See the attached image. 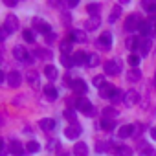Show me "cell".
<instances>
[{"label":"cell","mask_w":156,"mask_h":156,"mask_svg":"<svg viewBox=\"0 0 156 156\" xmlns=\"http://www.w3.org/2000/svg\"><path fill=\"white\" fill-rule=\"evenodd\" d=\"M98 46H99L103 51H108V50L112 48V35H110V31H103V33L99 35Z\"/></svg>","instance_id":"1"},{"label":"cell","mask_w":156,"mask_h":156,"mask_svg":"<svg viewBox=\"0 0 156 156\" xmlns=\"http://www.w3.org/2000/svg\"><path fill=\"white\" fill-rule=\"evenodd\" d=\"M75 108H77V110H81L83 114H90V112H92V103H90L88 99L81 98V99H77V101H75Z\"/></svg>","instance_id":"6"},{"label":"cell","mask_w":156,"mask_h":156,"mask_svg":"<svg viewBox=\"0 0 156 156\" xmlns=\"http://www.w3.org/2000/svg\"><path fill=\"white\" fill-rule=\"evenodd\" d=\"M141 6H143V9H147L149 13H156V4H152V2H141Z\"/></svg>","instance_id":"39"},{"label":"cell","mask_w":156,"mask_h":156,"mask_svg":"<svg viewBox=\"0 0 156 156\" xmlns=\"http://www.w3.org/2000/svg\"><path fill=\"white\" fill-rule=\"evenodd\" d=\"M72 90H73L75 94H85V92H87V83H85L83 79H75V81L72 83Z\"/></svg>","instance_id":"15"},{"label":"cell","mask_w":156,"mask_h":156,"mask_svg":"<svg viewBox=\"0 0 156 156\" xmlns=\"http://www.w3.org/2000/svg\"><path fill=\"white\" fill-rule=\"evenodd\" d=\"M22 83V77H20V72H9L8 73V85L11 87V88H17L19 85Z\"/></svg>","instance_id":"10"},{"label":"cell","mask_w":156,"mask_h":156,"mask_svg":"<svg viewBox=\"0 0 156 156\" xmlns=\"http://www.w3.org/2000/svg\"><path fill=\"white\" fill-rule=\"evenodd\" d=\"M6 6H17V0H4Z\"/></svg>","instance_id":"45"},{"label":"cell","mask_w":156,"mask_h":156,"mask_svg":"<svg viewBox=\"0 0 156 156\" xmlns=\"http://www.w3.org/2000/svg\"><path fill=\"white\" fill-rule=\"evenodd\" d=\"M103 118H110V119H114V118H118V110H114V108H105L103 110Z\"/></svg>","instance_id":"36"},{"label":"cell","mask_w":156,"mask_h":156,"mask_svg":"<svg viewBox=\"0 0 156 156\" xmlns=\"http://www.w3.org/2000/svg\"><path fill=\"white\" fill-rule=\"evenodd\" d=\"M64 118L66 119H73L75 118V112L73 110H64Z\"/></svg>","instance_id":"41"},{"label":"cell","mask_w":156,"mask_h":156,"mask_svg":"<svg viewBox=\"0 0 156 156\" xmlns=\"http://www.w3.org/2000/svg\"><path fill=\"white\" fill-rule=\"evenodd\" d=\"M127 61H129V64H130L132 68H136V66L140 64V55H136V53H130Z\"/></svg>","instance_id":"35"},{"label":"cell","mask_w":156,"mask_h":156,"mask_svg":"<svg viewBox=\"0 0 156 156\" xmlns=\"http://www.w3.org/2000/svg\"><path fill=\"white\" fill-rule=\"evenodd\" d=\"M8 33H13L15 30H19V19L15 15H8L6 20H4V26H2Z\"/></svg>","instance_id":"3"},{"label":"cell","mask_w":156,"mask_h":156,"mask_svg":"<svg viewBox=\"0 0 156 156\" xmlns=\"http://www.w3.org/2000/svg\"><path fill=\"white\" fill-rule=\"evenodd\" d=\"M140 156H156V151L152 147H145V149H141Z\"/></svg>","instance_id":"40"},{"label":"cell","mask_w":156,"mask_h":156,"mask_svg":"<svg viewBox=\"0 0 156 156\" xmlns=\"http://www.w3.org/2000/svg\"><path fill=\"white\" fill-rule=\"evenodd\" d=\"M154 31H156V26H154Z\"/></svg>","instance_id":"49"},{"label":"cell","mask_w":156,"mask_h":156,"mask_svg":"<svg viewBox=\"0 0 156 156\" xmlns=\"http://www.w3.org/2000/svg\"><path fill=\"white\" fill-rule=\"evenodd\" d=\"M35 55H37V57H41V59H50V57H51V51H50V50H42V48H41V50H35Z\"/></svg>","instance_id":"34"},{"label":"cell","mask_w":156,"mask_h":156,"mask_svg":"<svg viewBox=\"0 0 156 156\" xmlns=\"http://www.w3.org/2000/svg\"><path fill=\"white\" fill-rule=\"evenodd\" d=\"M151 44H152V42H151V39H149V37L141 39V41H140V46H138L140 53H141V55H147V53L151 51Z\"/></svg>","instance_id":"16"},{"label":"cell","mask_w":156,"mask_h":156,"mask_svg":"<svg viewBox=\"0 0 156 156\" xmlns=\"http://www.w3.org/2000/svg\"><path fill=\"white\" fill-rule=\"evenodd\" d=\"M59 48H61L62 55H68V51H72V41H62Z\"/></svg>","instance_id":"30"},{"label":"cell","mask_w":156,"mask_h":156,"mask_svg":"<svg viewBox=\"0 0 156 156\" xmlns=\"http://www.w3.org/2000/svg\"><path fill=\"white\" fill-rule=\"evenodd\" d=\"M0 147H2V149H0V156H6V154H8V147H6V141H2V143H0Z\"/></svg>","instance_id":"42"},{"label":"cell","mask_w":156,"mask_h":156,"mask_svg":"<svg viewBox=\"0 0 156 156\" xmlns=\"http://www.w3.org/2000/svg\"><path fill=\"white\" fill-rule=\"evenodd\" d=\"M33 30H37V31H41L42 35H51V26L46 22V20H42V19H33Z\"/></svg>","instance_id":"2"},{"label":"cell","mask_w":156,"mask_h":156,"mask_svg":"<svg viewBox=\"0 0 156 156\" xmlns=\"http://www.w3.org/2000/svg\"><path fill=\"white\" fill-rule=\"evenodd\" d=\"M44 75L48 77L50 81H53V79H57V68L55 66H51V64H48L46 68H44Z\"/></svg>","instance_id":"24"},{"label":"cell","mask_w":156,"mask_h":156,"mask_svg":"<svg viewBox=\"0 0 156 156\" xmlns=\"http://www.w3.org/2000/svg\"><path fill=\"white\" fill-rule=\"evenodd\" d=\"M94 85H98V87L101 88V87L105 85V83H103V77H94Z\"/></svg>","instance_id":"43"},{"label":"cell","mask_w":156,"mask_h":156,"mask_svg":"<svg viewBox=\"0 0 156 156\" xmlns=\"http://www.w3.org/2000/svg\"><path fill=\"white\" fill-rule=\"evenodd\" d=\"M30 55L31 53H28L22 46H15V50H13V57L17 59V61H22V62H30Z\"/></svg>","instance_id":"7"},{"label":"cell","mask_w":156,"mask_h":156,"mask_svg":"<svg viewBox=\"0 0 156 156\" xmlns=\"http://www.w3.org/2000/svg\"><path fill=\"white\" fill-rule=\"evenodd\" d=\"M140 26H141V20H140V17L138 15H130L127 20H125V31H134V30H140Z\"/></svg>","instance_id":"4"},{"label":"cell","mask_w":156,"mask_h":156,"mask_svg":"<svg viewBox=\"0 0 156 156\" xmlns=\"http://www.w3.org/2000/svg\"><path fill=\"white\" fill-rule=\"evenodd\" d=\"M154 85H156V77H154Z\"/></svg>","instance_id":"48"},{"label":"cell","mask_w":156,"mask_h":156,"mask_svg":"<svg viewBox=\"0 0 156 156\" xmlns=\"http://www.w3.org/2000/svg\"><path fill=\"white\" fill-rule=\"evenodd\" d=\"M119 15H121V9H119V8L116 6V8L112 9V13H110V17H108V22H116V19H118Z\"/></svg>","instance_id":"38"},{"label":"cell","mask_w":156,"mask_h":156,"mask_svg":"<svg viewBox=\"0 0 156 156\" xmlns=\"http://www.w3.org/2000/svg\"><path fill=\"white\" fill-rule=\"evenodd\" d=\"M70 39H72V41H77V42H87L88 35H87V31H85V30H72Z\"/></svg>","instance_id":"12"},{"label":"cell","mask_w":156,"mask_h":156,"mask_svg":"<svg viewBox=\"0 0 156 156\" xmlns=\"http://www.w3.org/2000/svg\"><path fill=\"white\" fill-rule=\"evenodd\" d=\"M119 70H121L119 61H107V62H105V72H107L108 75H118Z\"/></svg>","instance_id":"8"},{"label":"cell","mask_w":156,"mask_h":156,"mask_svg":"<svg viewBox=\"0 0 156 156\" xmlns=\"http://www.w3.org/2000/svg\"><path fill=\"white\" fill-rule=\"evenodd\" d=\"M99 9H101V6H99V4H88V6H87V11L90 13V17H96Z\"/></svg>","instance_id":"32"},{"label":"cell","mask_w":156,"mask_h":156,"mask_svg":"<svg viewBox=\"0 0 156 156\" xmlns=\"http://www.w3.org/2000/svg\"><path fill=\"white\" fill-rule=\"evenodd\" d=\"M151 138L156 141V127H152V129H151Z\"/></svg>","instance_id":"46"},{"label":"cell","mask_w":156,"mask_h":156,"mask_svg":"<svg viewBox=\"0 0 156 156\" xmlns=\"http://www.w3.org/2000/svg\"><path fill=\"white\" fill-rule=\"evenodd\" d=\"M6 37H8V31L2 28V30H0V39H2V41H6Z\"/></svg>","instance_id":"44"},{"label":"cell","mask_w":156,"mask_h":156,"mask_svg":"<svg viewBox=\"0 0 156 156\" xmlns=\"http://www.w3.org/2000/svg\"><path fill=\"white\" fill-rule=\"evenodd\" d=\"M87 61H88V55L85 51H75L73 53V62L75 64H87Z\"/></svg>","instance_id":"21"},{"label":"cell","mask_w":156,"mask_h":156,"mask_svg":"<svg viewBox=\"0 0 156 156\" xmlns=\"http://www.w3.org/2000/svg\"><path fill=\"white\" fill-rule=\"evenodd\" d=\"M114 127H116V119H110V118L101 119V129L103 130H114Z\"/></svg>","instance_id":"23"},{"label":"cell","mask_w":156,"mask_h":156,"mask_svg":"<svg viewBox=\"0 0 156 156\" xmlns=\"http://www.w3.org/2000/svg\"><path fill=\"white\" fill-rule=\"evenodd\" d=\"M77 4H79V2H77V0H70V2H68V8H75Z\"/></svg>","instance_id":"47"},{"label":"cell","mask_w":156,"mask_h":156,"mask_svg":"<svg viewBox=\"0 0 156 156\" xmlns=\"http://www.w3.org/2000/svg\"><path fill=\"white\" fill-rule=\"evenodd\" d=\"M140 101V94L136 92V90H129L125 96H123V103L127 105V107H132V105H136Z\"/></svg>","instance_id":"9"},{"label":"cell","mask_w":156,"mask_h":156,"mask_svg":"<svg viewBox=\"0 0 156 156\" xmlns=\"http://www.w3.org/2000/svg\"><path fill=\"white\" fill-rule=\"evenodd\" d=\"M116 156H132V147H129V145H118Z\"/></svg>","instance_id":"22"},{"label":"cell","mask_w":156,"mask_h":156,"mask_svg":"<svg viewBox=\"0 0 156 156\" xmlns=\"http://www.w3.org/2000/svg\"><path fill=\"white\" fill-rule=\"evenodd\" d=\"M73 154L75 156H88V145L79 141V143H75L73 145Z\"/></svg>","instance_id":"14"},{"label":"cell","mask_w":156,"mask_h":156,"mask_svg":"<svg viewBox=\"0 0 156 156\" xmlns=\"http://www.w3.org/2000/svg\"><path fill=\"white\" fill-rule=\"evenodd\" d=\"M39 149H41V145H39L37 141H30V143L26 145V151H28V152H39Z\"/></svg>","instance_id":"37"},{"label":"cell","mask_w":156,"mask_h":156,"mask_svg":"<svg viewBox=\"0 0 156 156\" xmlns=\"http://www.w3.org/2000/svg\"><path fill=\"white\" fill-rule=\"evenodd\" d=\"M99 96H101V98H105V99H108V98H116V96H118V88H116L114 85L105 83V85L99 88Z\"/></svg>","instance_id":"5"},{"label":"cell","mask_w":156,"mask_h":156,"mask_svg":"<svg viewBox=\"0 0 156 156\" xmlns=\"http://www.w3.org/2000/svg\"><path fill=\"white\" fill-rule=\"evenodd\" d=\"M39 127H41L42 130H53V129H55V121L50 119V118H44V119L39 121Z\"/></svg>","instance_id":"20"},{"label":"cell","mask_w":156,"mask_h":156,"mask_svg":"<svg viewBox=\"0 0 156 156\" xmlns=\"http://www.w3.org/2000/svg\"><path fill=\"white\" fill-rule=\"evenodd\" d=\"M134 125H123V127H119V130H118V136L119 138H129V136H132V132H134Z\"/></svg>","instance_id":"17"},{"label":"cell","mask_w":156,"mask_h":156,"mask_svg":"<svg viewBox=\"0 0 156 156\" xmlns=\"http://www.w3.org/2000/svg\"><path fill=\"white\" fill-rule=\"evenodd\" d=\"M87 64H88L90 68L98 66V64H99V55H98V53H90V55H88V61H87Z\"/></svg>","instance_id":"29"},{"label":"cell","mask_w":156,"mask_h":156,"mask_svg":"<svg viewBox=\"0 0 156 156\" xmlns=\"http://www.w3.org/2000/svg\"><path fill=\"white\" fill-rule=\"evenodd\" d=\"M28 83H30L33 88H39V72H35V70L28 72Z\"/></svg>","instance_id":"19"},{"label":"cell","mask_w":156,"mask_h":156,"mask_svg":"<svg viewBox=\"0 0 156 156\" xmlns=\"http://www.w3.org/2000/svg\"><path fill=\"white\" fill-rule=\"evenodd\" d=\"M125 46H127L129 50H136V48L140 46V39H136V37H129L127 42H125Z\"/></svg>","instance_id":"28"},{"label":"cell","mask_w":156,"mask_h":156,"mask_svg":"<svg viewBox=\"0 0 156 156\" xmlns=\"http://www.w3.org/2000/svg\"><path fill=\"white\" fill-rule=\"evenodd\" d=\"M22 37H24V41H26V42H35V33H33L31 30H24Z\"/></svg>","instance_id":"33"},{"label":"cell","mask_w":156,"mask_h":156,"mask_svg":"<svg viewBox=\"0 0 156 156\" xmlns=\"http://www.w3.org/2000/svg\"><path fill=\"white\" fill-rule=\"evenodd\" d=\"M61 64L66 66V68H72L75 62H73V57H70V55H62V57H61Z\"/></svg>","instance_id":"31"},{"label":"cell","mask_w":156,"mask_h":156,"mask_svg":"<svg viewBox=\"0 0 156 156\" xmlns=\"http://www.w3.org/2000/svg\"><path fill=\"white\" fill-rule=\"evenodd\" d=\"M143 37H147L151 31H152V24H151V20H145V22H141V26H140V30H138Z\"/></svg>","instance_id":"26"},{"label":"cell","mask_w":156,"mask_h":156,"mask_svg":"<svg viewBox=\"0 0 156 156\" xmlns=\"http://www.w3.org/2000/svg\"><path fill=\"white\" fill-rule=\"evenodd\" d=\"M127 79L132 81V83L140 81V79H141V72H140L138 68H130V72H129V75H127Z\"/></svg>","instance_id":"25"},{"label":"cell","mask_w":156,"mask_h":156,"mask_svg":"<svg viewBox=\"0 0 156 156\" xmlns=\"http://www.w3.org/2000/svg\"><path fill=\"white\" fill-rule=\"evenodd\" d=\"M99 24H101V19H99V15H96V17H90V19L85 22V31H94V30H98V28H99Z\"/></svg>","instance_id":"11"},{"label":"cell","mask_w":156,"mask_h":156,"mask_svg":"<svg viewBox=\"0 0 156 156\" xmlns=\"http://www.w3.org/2000/svg\"><path fill=\"white\" fill-rule=\"evenodd\" d=\"M44 94H46V98L48 99H57V90H55V87H51V85H46L44 87Z\"/></svg>","instance_id":"27"},{"label":"cell","mask_w":156,"mask_h":156,"mask_svg":"<svg viewBox=\"0 0 156 156\" xmlns=\"http://www.w3.org/2000/svg\"><path fill=\"white\" fill-rule=\"evenodd\" d=\"M11 154L13 156H22L24 154V147H22V143L19 140H13L11 141Z\"/></svg>","instance_id":"18"},{"label":"cell","mask_w":156,"mask_h":156,"mask_svg":"<svg viewBox=\"0 0 156 156\" xmlns=\"http://www.w3.org/2000/svg\"><path fill=\"white\" fill-rule=\"evenodd\" d=\"M79 134H81V127H79V125L66 127V130H64V136H66L68 140H75V138H79Z\"/></svg>","instance_id":"13"}]
</instances>
